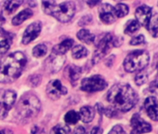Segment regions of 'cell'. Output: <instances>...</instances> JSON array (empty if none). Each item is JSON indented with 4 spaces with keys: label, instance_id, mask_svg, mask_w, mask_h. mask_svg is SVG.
<instances>
[{
    "label": "cell",
    "instance_id": "6da1fadb",
    "mask_svg": "<svg viewBox=\"0 0 158 134\" xmlns=\"http://www.w3.org/2000/svg\"><path fill=\"white\" fill-rule=\"evenodd\" d=\"M26 62V56L21 51L0 59V83L14 82L22 75Z\"/></svg>",
    "mask_w": 158,
    "mask_h": 134
},
{
    "label": "cell",
    "instance_id": "7a4b0ae2",
    "mask_svg": "<svg viewBox=\"0 0 158 134\" xmlns=\"http://www.w3.org/2000/svg\"><path fill=\"white\" fill-rule=\"evenodd\" d=\"M107 101L115 109L127 112L137 103L138 96L129 85L116 84L108 91Z\"/></svg>",
    "mask_w": 158,
    "mask_h": 134
},
{
    "label": "cell",
    "instance_id": "3957f363",
    "mask_svg": "<svg viewBox=\"0 0 158 134\" xmlns=\"http://www.w3.org/2000/svg\"><path fill=\"white\" fill-rule=\"evenodd\" d=\"M41 109L39 99L32 92L23 94L15 107V115L20 119H30L35 117Z\"/></svg>",
    "mask_w": 158,
    "mask_h": 134
},
{
    "label": "cell",
    "instance_id": "277c9868",
    "mask_svg": "<svg viewBox=\"0 0 158 134\" xmlns=\"http://www.w3.org/2000/svg\"><path fill=\"white\" fill-rule=\"evenodd\" d=\"M149 54L145 50H135L129 53L125 61L124 67L125 70L128 73H133L136 71H141L149 63Z\"/></svg>",
    "mask_w": 158,
    "mask_h": 134
},
{
    "label": "cell",
    "instance_id": "5b68a950",
    "mask_svg": "<svg viewBox=\"0 0 158 134\" xmlns=\"http://www.w3.org/2000/svg\"><path fill=\"white\" fill-rule=\"evenodd\" d=\"M116 46H119V43L112 34L107 33L101 36L96 43V51L92 58L93 63H97L98 61H100V60H102L104 56H106L109 53V51L114 47Z\"/></svg>",
    "mask_w": 158,
    "mask_h": 134
},
{
    "label": "cell",
    "instance_id": "8992f818",
    "mask_svg": "<svg viewBox=\"0 0 158 134\" xmlns=\"http://www.w3.org/2000/svg\"><path fill=\"white\" fill-rule=\"evenodd\" d=\"M75 13V4L73 2L68 1L56 5L54 8L51 16L55 17L60 23L70 22Z\"/></svg>",
    "mask_w": 158,
    "mask_h": 134
},
{
    "label": "cell",
    "instance_id": "52a82bcc",
    "mask_svg": "<svg viewBox=\"0 0 158 134\" xmlns=\"http://www.w3.org/2000/svg\"><path fill=\"white\" fill-rule=\"evenodd\" d=\"M107 87V82L105 79L99 76L95 75L90 77L84 78L81 82V90L86 92H97L105 90Z\"/></svg>",
    "mask_w": 158,
    "mask_h": 134
},
{
    "label": "cell",
    "instance_id": "ba28073f",
    "mask_svg": "<svg viewBox=\"0 0 158 134\" xmlns=\"http://www.w3.org/2000/svg\"><path fill=\"white\" fill-rule=\"evenodd\" d=\"M47 94L51 100H58L60 96L67 94V89L60 83V80H51L47 86Z\"/></svg>",
    "mask_w": 158,
    "mask_h": 134
},
{
    "label": "cell",
    "instance_id": "9c48e42d",
    "mask_svg": "<svg viewBox=\"0 0 158 134\" xmlns=\"http://www.w3.org/2000/svg\"><path fill=\"white\" fill-rule=\"evenodd\" d=\"M131 134H142L152 130V127L149 123L144 121L138 114L134 115L130 121Z\"/></svg>",
    "mask_w": 158,
    "mask_h": 134
},
{
    "label": "cell",
    "instance_id": "30bf717a",
    "mask_svg": "<svg viewBox=\"0 0 158 134\" xmlns=\"http://www.w3.org/2000/svg\"><path fill=\"white\" fill-rule=\"evenodd\" d=\"M41 29H42V25L39 22H35L28 25L23 35L22 43L23 45H28L29 43L33 42L39 36Z\"/></svg>",
    "mask_w": 158,
    "mask_h": 134
},
{
    "label": "cell",
    "instance_id": "8fae6325",
    "mask_svg": "<svg viewBox=\"0 0 158 134\" xmlns=\"http://www.w3.org/2000/svg\"><path fill=\"white\" fill-rule=\"evenodd\" d=\"M16 97V92L11 90H0V107L7 112L14 105Z\"/></svg>",
    "mask_w": 158,
    "mask_h": 134
},
{
    "label": "cell",
    "instance_id": "7c38bea8",
    "mask_svg": "<svg viewBox=\"0 0 158 134\" xmlns=\"http://www.w3.org/2000/svg\"><path fill=\"white\" fill-rule=\"evenodd\" d=\"M65 61L64 55L51 54L45 61V67L49 73H57Z\"/></svg>",
    "mask_w": 158,
    "mask_h": 134
},
{
    "label": "cell",
    "instance_id": "4fadbf2b",
    "mask_svg": "<svg viewBox=\"0 0 158 134\" xmlns=\"http://www.w3.org/2000/svg\"><path fill=\"white\" fill-rule=\"evenodd\" d=\"M136 18L139 24L148 28L150 21L152 19V9L148 6H140L136 10Z\"/></svg>",
    "mask_w": 158,
    "mask_h": 134
},
{
    "label": "cell",
    "instance_id": "5bb4252c",
    "mask_svg": "<svg viewBox=\"0 0 158 134\" xmlns=\"http://www.w3.org/2000/svg\"><path fill=\"white\" fill-rule=\"evenodd\" d=\"M99 14L101 20L107 24L113 23L115 19V13H114V8H113L109 4H102L99 8Z\"/></svg>",
    "mask_w": 158,
    "mask_h": 134
},
{
    "label": "cell",
    "instance_id": "9a60e30c",
    "mask_svg": "<svg viewBox=\"0 0 158 134\" xmlns=\"http://www.w3.org/2000/svg\"><path fill=\"white\" fill-rule=\"evenodd\" d=\"M144 107L148 116L154 121H158V102L155 97H148L144 102Z\"/></svg>",
    "mask_w": 158,
    "mask_h": 134
},
{
    "label": "cell",
    "instance_id": "2e32d148",
    "mask_svg": "<svg viewBox=\"0 0 158 134\" xmlns=\"http://www.w3.org/2000/svg\"><path fill=\"white\" fill-rule=\"evenodd\" d=\"M81 73H82V69L80 68V67L73 65V64L68 65L64 70V74H65L66 77L73 84L79 79V77H80V76H81Z\"/></svg>",
    "mask_w": 158,
    "mask_h": 134
},
{
    "label": "cell",
    "instance_id": "e0dca14e",
    "mask_svg": "<svg viewBox=\"0 0 158 134\" xmlns=\"http://www.w3.org/2000/svg\"><path fill=\"white\" fill-rule=\"evenodd\" d=\"M74 45V41L71 38L64 39L62 42H60L59 45L55 46L52 48V53L57 55H64Z\"/></svg>",
    "mask_w": 158,
    "mask_h": 134
},
{
    "label": "cell",
    "instance_id": "ac0fdd59",
    "mask_svg": "<svg viewBox=\"0 0 158 134\" xmlns=\"http://www.w3.org/2000/svg\"><path fill=\"white\" fill-rule=\"evenodd\" d=\"M95 116V110L91 106H83L79 112V117L84 123H89Z\"/></svg>",
    "mask_w": 158,
    "mask_h": 134
},
{
    "label": "cell",
    "instance_id": "d6986e66",
    "mask_svg": "<svg viewBox=\"0 0 158 134\" xmlns=\"http://www.w3.org/2000/svg\"><path fill=\"white\" fill-rule=\"evenodd\" d=\"M33 16V11L31 9H25L23 11H21L19 14H17L13 19H12V24L13 25H20L22 24L24 21L28 20Z\"/></svg>",
    "mask_w": 158,
    "mask_h": 134
},
{
    "label": "cell",
    "instance_id": "ffe728a7",
    "mask_svg": "<svg viewBox=\"0 0 158 134\" xmlns=\"http://www.w3.org/2000/svg\"><path fill=\"white\" fill-rule=\"evenodd\" d=\"M23 3V1H6L0 4V7H2V10L7 14H12L16 11V10Z\"/></svg>",
    "mask_w": 158,
    "mask_h": 134
},
{
    "label": "cell",
    "instance_id": "44dd1931",
    "mask_svg": "<svg viewBox=\"0 0 158 134\" xmlns=\"http://www.w3.org/2000/svg\"><path fill=\"white\" fill-rule=\"evenodd\" d=\"M77 38L86 43V44H92L95 41V36L91 34L89 30L87 29H82L77 33Z\"/></svg>",
    "mask_w": 158,
    "mask_h": 134
},
{
    "label": "cell",
    "instance_id": "7402d4cb",
    "mask_svg": "<svg viewBox=\"0 0 158 134\" xmlns=\"http://www.w3.org/2000/svg\"><path fill=\"white\" fill-rule=\"evenodd\" d=\"M89 55V50L82 45H74L72 49V56L73 59H82Z\"/></svg>",
    "mask_w": 158,
    "mask_h": 134
},
{
    "label": "cell",
    "instance_id": "603a6c76",
    "mask_svg": "<svg viewBox=\"0 0 158 134\" xmlns=\"http://www.w3.org/2000/svg\"><path fill=\"white\" fill-rule=\"evenodd\" d=\"M148 30L153 37H158V15L151 19L148 25Z\"/></svg>",
    "mask_w": 158,
    "mask_h": 134
},
{
    "label": "cell",
    "instance_id": "cb8c5ba5",
    "mask_svg": "<svg viewBox=\"0 0 158 134\" xmlns=\"http://www.w3.org/2000/svg\"><path fill=\"white\" fill-rule=\"evenodd\" d=\"M79 119H80V117H79V114L76 113L73 110L69 111L68 113H66V115L64 116L65 122L67 124H69V125H74V124H76Z\"/></svg>",
    "mask_w": 158,
    "mask_h": 134
},
{
    "label": "cell",
    "instance_id": "d4e9b609",
    "mask_svg": "<svg viewBox=\"0 0 158 134\" xmlns=\"http://www.w3.org/2000/svg\"><path fill=\"white\" fill-rule=\"evenodd\" d=\"M139 29V24L137 21L135 20H131L129 21L127 25H126V28H125V34L127 35H132L134 34L135 32H137L138 30Z\"/></svg>",
    "mask_w": 158,
    "mask_h": 134
},
{
    "label": "cell",
    "instance_id": "484cf974",
    "mask_svg": "<svg viewBox=\"0 0 158 134\" xmlns=\"http://www.w3.org/2000/svg\"><path fill=\"white\" fill-rule=\"evenodd\" d=\"M114 13H115L116 17L123 18L126 15H127V13H128V7L127 5H125V4H123V3L117 4L116 7L114 8Z\"/></svg>",
    "mask_w": 158,
    "mask_h": 134
},
{
    "label": "cell",
    "instance_id": "4316f807",
    "mask_svg": "<svg viewBox=\"0 0 158 134\" xmlns=\"http://www.w3.org/2000/svg\"><path fill=\"white\" fill-rule=\"evenodd\" d=\"M47 51H48L47 46L44 44H39L33 48V55L36 58H40L45 56L47 54Z\"/></svg>",
    "mask_w": 158,
    "mask_h": 134
},
{
    "label": "cell",
    "instance_id": "83f0119b",
    "mask_svg": "<svg viewBox=\"0 0 158 134\" xmlns=\"http://www.w3.org/2000/svg\"><path fill=\"white\" fill-rule=\"evenodd\" d=\"M51 134H72L68 127L63 125H57L51 129Z\"/></svg>",
    "mask_w": 158,
    "mask_h": 134
},
{
    "label": "cell",
    "instance_id": "f1b7e54d",
    "mask_svg": "<svg viewBox=\"0 0 158 134\" xmlns=\"http://www.w3.org/2000/svg\"><path fill=\"white\" fill-rule=\"evenodd\" d=\"M56 2L55 1H44V2H42V6H43V10H44V11L47 13V14H48V15H51V13H52V11H53V10H54V8L56 7Z\"/></svg>",
    "mask_w": 158,
    "mask_h": 134
},
{
    "label": "cell",
    "instance_id": "f546056e",
    "mask_svg": "<svg viewBox=\"0 0 158 134\" xmlns=\"http://www.w3.org/2000/svg\"><path fill=\"white\" fill-rule=\"evenodd\" d=\"M11 45V40L10 39H4L2 41H0V55L5 54L10 48Z\"/></svg>",
    "mask_w": 158,
    "mask_h": 134
},
{
    "label": "cell",
    "instance_id": "4dcf8cb0",
    "mask_svg": "<svg viewBox=\"0 0 158 134\" xmlns=\"http://www.w3.org/2000/svg\"><path fill=\"white\" fill-rule=\"evenodd\" d=\"M147 76L146 74H143V73H139L136 77H135V82L138 86H141L143 85L146 81H147Z\"/></svg>",
    "mask_w": 158,
    "mask_h": 134
},
{
    "label": "cell",
    "instance_id": "1f68e13d",
    "mask_svg": "<svg viewBox=\"0 0 158 134\" xmlns=\"http://www.w3.org/2000/svg\"><path fill=\"white\" fill-rule=\"evenodd\" d=\"M29 84L33 87H35L37 85H39V83L41 82V77L39 75H33L32 77H29L28 79Z\"/></svg>",
    "mask_w": 158,
    "mask_h": 134
},
{
    "label": "cell",
    "instance_id": "d6a6232c",
    "mask_svg": "<svg viewBox=\"0 0 158 134\" xmlns=\"http://www.w3.org/2000/svg\"><path fill=\"white\" fill-rule=\"evenodd\" d=\"M130 45L132 46H137V45H139V44H142L144 43V36L142 35H139L138 36H135L133 37L131 40H130Z\"/></svg>",
    "mask_w": 158,
    "mask_h": 134
},
{
    "label": "cell",
    "instance_id": "836d02e7",
    "mask_svg": "<svg viewBox=\"0 0 158 134\" xmlns=\"http://www.w3.org/2000/svg\"><path fill=\"white\" fill-rule=\"evenodd\" d=\"M149 90L154 94H158V78H156L150 84Z\"/></svg>",
    "mask_w": 158,
    "mask_h": 134
},
{
    "label": "cell",
    "instance_id": "e575fe53",
    "mask_svg": "<svg viewBox=\"0 0 158 134\" xmlns=\"http://www.w3.org/2000/svg\"><path fill=\"white\" fill-rule=\"evenodd\" d=\"M108 134H126V132L121 126L117 125V126H114Z\"/></svg>",
    "mask_w": 158,
    "mask_h": 134
},
{
    "label": "cell",
    "instance_id": "d590c367",
    "mask_svg": "<svg viewBox=\"0 0 158 134\" xmlns=\"http://www.w3.org/2000/svg\"><path fill=\"white\" fill-rule=\"evenodd\" d=\"M92 21V17L90 15H86L84 16L83 18L80 19V21H79V25L80 26H84V25H88L90 22Z\"/></svg>",
    "mask_w": 158,
    "mask_h": 134
},
{
    "label": "cell",
    "instance_id": "8d00e7d4",
    "mask_svg": "<svg viewBox=\"0 0 158 134\" xmlns=\"http://www.w3.org/2000/svg\"><path fill=\"white\" fill-rule=\"evenodd\" d=\"M0 36H1V37H4L5 39H10V40H11L12 37H13V35L10 34V33H9V32H7V31H5L3 28H0Z\"/></svg>",
    "mask_w": 158,
    "mask_h": 134
},
{
    "label": "cell",
    "instance_id": "74e56055",
    "mask_svg": "<svg viewBox=\"0 0 158 134\" xmlns=\"http://www.w3.org/2000/svg\"><path fill=\"white\" fill-rule=\"evenodd\" d=\"M31 133L32 134H46L45 129L38 126H34L31 129Z\"/></svg>",
    "mask_w": 158,
    "mask_h": 134
},
{
    "label": "cell",
    "instance_id": "f35d334b",
    "mask_svg": "<svg viewBox=\"0 0 158 134\" xmlns=\"http://www.w3.org/2000/svg\"><path fill=\"white\" fill-rule=\"evenodd\" d=\"M102 112L104 113L105 115H107L108 117H113L115 115V111L112 108H103Z\"/></svg>",
    "mask_w": 158,
    "mask_h": 134
},
{
    "label": "cell",
    "instance_id": "ab89813d",
    "mask_svg": "<svg viewBox=\"0 0 158 134\" xmlns=\"http://www.w3.org/2000/svg\"><path fill=\"white\" fill-rule=\"evenodd\" d=\"M73 134H85V128L82 126H78L73 129Z\"/></svg>",
    "mask_w": 158,
    "mask_h": 134
},
{
    "label": "cell",
    "instance_id": "60d3db41",
    "mask_svg": "<svg viewBox=\"0 0 158 134\" xmlns=\"http://www.w3.org/2000/svg\"><path fill=\"white\" fill-rule=\"evenodd\" d=\"M91 134H102V129L100 127H94L91 129Z\"/></svg>",
    "mask_w": 158,
    "mask_h": 134
},
{
    "label": "cell",
    "instance_id": "b9f144b4",
    "mask_svg": "<svg viewBox=\"0 0 158 134\" xmlns=\"http://www.w3.org/2000/svg\"><path fill=\"white\" fill-rule=\"evenodd\" d=\"M0 134H13V132L10 129H3L0 130Z\"/></svg>",
    "mask_w": 158,
    "mask_h": 134
},
{
    "label": "cell",
    "instance_id": "7bdbcfd3",
    "mask_svg": "<svg viewBox=\"0 0 158 134\" xmlns=\"http://www.w3.org/2000/svg\"><path fill=\"white\" fill-rule=\"evenodd\" d=\"M6 111H4L1 107H0V118H3L6 115Z\"/></svg>",
    "mask_w": 158,
    "mask_h": 134
},
{
    "label": "cell",
    "instance_id": "ee69618b",
    "mask_svg": "<svg viewBox=\"0 0 158 134\" xmlns=\"http://www.w3.org/2000/svg\"><path fill=\"white\" fill-rule=\"evenodd\" d=\"M87 3H88V5H89V6L92 7V6L96 5V4H99V1H95V2H87Z\"/></svg>",
    "mask_w": 158,
    "mask_h": 134
},
{
    "label": "cell",
    "instance_id": "f6af8a7d",
    "mask_svg": "<svg viewBox=\"0 0 158 134\" xmlns=\"http://www.w3.org/2000/svg\"><path fill=\"white\" fill-rule=\"evenodd\" d=\"M157 71H158V62H157Z\"/></svg>",
    "mask_w": 158,
    "mask_h": 134
}]
</instances>
